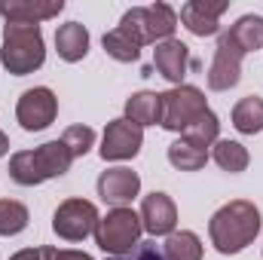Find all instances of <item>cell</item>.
Instances as JSON below:
<instances>
[{
    "label": "cell",
    "instance_id": "cell-1",
    "mask_svg": "<svg viewBox=\"0 0 263 260\" xmlns=\"http://www.w3.org/2000/svg\"><path fill=\"white\" fill-rule=\"evenodd\" d=\"M260 233V208L248 199H233L223 208H217L208 220L211 245L220 254H239L245 251Z\"/></svg>",
    "mask_w": 263,
    "mask_h": 260
},
{
    "label": "cell",
    "instance_id": "cell-2",
    "mask_svg": "<svg viewBox=\"0 0 263 260\" xmlns=\"http://www.w3.org/2000/svg\"><path fill=\"white\" fill-rule=\"evenodd\" d=\"M46 62L43 31L40 25H3V46H0V65L12 77H28L40 70Z\"/></svg>",
    "mask_w": 263,
    "mask_h": 260
},
{
    "label": "cell",
    "instance_id": "cell-3",
    "mask_svg": "<svg viewBox=\"0 0 263 260\" xmlns=\"http://www.w3.org/2000/svg\"><path fill=\"white\" fill-rule=\"evenodd\" d=\"M141 214H135L132 208H110L95 227V245L110 257L126 254L141 242Z\"/></svg>",
    "mask_w": 263,
    "mask_h": 260
},
{
    "label": "cell",
    "instance_id": "cell-4",
    "mask_svg": "<svg viewBox=\"0 0 263 260\" xmlns=\"http://www.w3.org/2000/svg\"><path fill=\"white\" fill-rule=\"evenodd\" d=\"M123 28H129L132 34L141 40V46L147 43H162L172 40L175 28H178V12L168 3H153V6H132L120 22Z\"/></svg>",
    "mask_w": 263,
    "mask_h": 260
},
{
    "label": "cell",
    "instance_id": "cell-5",
    "mask_svg": "<svg viewBox=\"0 0 263 260\" xmlns=\"http://www.w3.org/2000/svg\"><path fill=\"white\" fill-rule=\"evenodd\" d=\"M159 95H162V120H159V126L165 132H181L184 135V129L208 110L202 89L190 86V83L172 86L168 92H159Z\"/></svg>",
    "mask_w": 263,
    "mask_h": 260
},
{
    "label": "cell",
    "instance_id": "cell-6",
    "mask_svg": "<svg viewBox=\"0 0 263 260\" xmlns=\"http://www.w3.org/2000/svg\"><path fill=\"white\" fill-rule=\"evenodd\" d=\"M98 208L89 199H65L52 214V230L67 242H83L98 227Z\"/></svg>",
    "mask_w": 263,
    "mask_h": 260
},
{
    "label": "cell",
    "instance_id": "cell-7",
    "mask_svg": "<svg viewBox=\"0 0 263 260\" xmlns=\"http://www.w3.org/2000/svg\"><path fill=\"white\" fill-rule=\"evenodd\" d=\"M59 117V98L52 89L46 86H34L28 92H22L18 104H15V120L25 132H43L49 129Z\"/></svg>",
    "mask_w": 263,
    "mask_h": 260
},
{
    "label": "cell",
    "instance_id": "cell-8",
    "mask_svg": "<svg viewBox=\"0 0 263 260\" xmlns=\"http://www.w3.org/2000/svg\"><path fill=\"white\" fill-rule=\"evenodd\" d=\"M242 59H245L242 46L233 40L230 31H223L217 37V49H214V59L208 67V89H214V92L233 89L242 80Z\"/></svg>",
    "mask_w": 263,
    "mask_h": 260
},
{
    "label": "cell",
    "instance_id": "cell-9",
    "mask_svg": "<svg viewBox=\"0 0 263 260\" xmlns=\"http://www.w3.org/2000/svg\"><path fill=\"white\" fill-rule=\"evenodd\" d=\"M141 144H144V132H141V126H135V123H129V120L123 117V120H110V123H107L98 153H101L104 162L135 159V156L141 153Z\"/></svg>",
    "mask_w": 263,
    "mask_h": 260
},
{
    "label": "cell",
    "instance_id": "cell-10",
    "mask_svg": "<svg viewBox=\"0 0 263 260\" xmlns=\"http://www.w3.org/2000/svg\"><path fill=\"white\" fill-rule=\"evenodd\" d=\"M98 196L107 202V205H114V208H126L132 199L138 196L141 190V178H138V172H132L126 165H120V169H107V172H101L98 175Z\"/></svg>",
    "mask_w": 263,
    "mask_h": 260
},
{
    "label": "cell",
    "instance_id": "cell-11",
    "mask_svg": "<svg viewBox=\"0 0 263 260\" xmlns=\"http://www.w3.org/2000/svg\"><path fill=\"white\" fill-rule=\"evenodd\" d=\"M227 0H190L181 6V22L190 34L211 37L220 31V15L227 12Z\"/></svg>",
    "mask_w": 263,
    "mask_h": 260
},
{
    "label": "cell",
    "instance_id": "cell-12",
    "mask_svg": "<svg viewBox=\"0 0 263 260\" xmlns=\"http://www.w3.org/2000/svg\"><path fill=\"white\" fill-rule=\"evenodd\" d=\"M141 224L150 236H172L178 224V208L168 193H150L141 202Z\"/></svg>",
    "mask_w": 263,
    "mask_h": 260
},
{
    "label": "cell",
    "instance_id": "cell-13",
    "mask_svg": "<svg viewBox=\"0 0 263 260\" xmlns=\"http://www.w3.org/2000/svg\"><path fill=\"white\" fill-rule=\"evenodd\" d=\"M190 49H187V43H181V40H162V43H156V49H153V67L172 83V86H184V77H187V70H190Z\"/></svg>",
    "mask_w": 263,
    "mask_h": 260
},
{
    "label": "cell",
    "instance_id": "cell-14",
    "mask_svg": "<svg viewBox=\"0 0 263 260\" xmlns=\"http://www.w3.org/2000/svg\"><path fill=\"white\" fill-rule=\"evenodd\" d=\"M65 9L62 0H0V15L12 25H40L46 18H55Z\"/></svg>",
    "mask_w": 263,
    "mask_h": 260
},
{
    "label": "cell",
    "instance_id": "cell-15",
    "mask_svg": "<svg viewBox=\"0 0 263 260\" xmlns=\"http://www.w3.org/2000/svg\"><path fill=\"white\" fill-rule=\"evenodd\" d=\"M55 49H59V59L62 62H83L86 52H89V31L86 25L80 22H67L55 31Z\"/></svg>",
    "mask_w": 263,
    "mask_h": 260
},
{
    "label": "cell",
    "instance_id": "cell-16",
    "mask_svg": "<svg viewBox=\"0 0 263 260\" xmlns=\"http://www.w3.org/2000/svg\"><path fill=\"white\" fill-rule=\"evenodd\" d=\"M126 120L135 126H156L162 120V95L159 92H135L126 101Z\"/></svg>",
    "mask_w": 263,
    "mask_h": 260
},
{
    "label": "cell",
    "instance_id": "cell-17",
    "mask_svg": "<svg viewBox=\"0 0 263 260\" xmlns=\"http://www.w3.org/2000/svg\"><path fill=\"white\" fill-rule=\"evenodd\" d=\"M34 159H37V165H40V172H43L46 181L67 175V169L73 162V156H70V150L65 147V141H46V144H40L34 150Z\"/></svg>",
    "mask_w": 263,
    "mask_h": 260
},
{
    "label": "cell",
    "instance_id": "cell-18",
    "mask_svg": "<svg viewBox=\"0 0 263 260\" xmlns=\"http://www.w3.org/2000/svg\"><path fill=\"white\" fill-rule=\"evenodd\" d=\"M168 162L178 169V172H199V169H205V162H208V147H202L196 141H190V138H178L172 147H168Z\"/></svg>",
    "mask_w": 263,
    "mask_h": 260
},
{
    "label": "cell",
    "instance_id": "cell-19",
    "mask_svg": "<svg viewBox=\"0 0 263 260\" xmlns=\"http://www.w3.org/2000/svg\"><path fill=\"white\" fill-rule=\"evenodd\" d=\"M104 52L114 59V62H138L141 59V40L132 34L129 28H123V25H117L114 31H107L104 34Z\"/></svg>",
    "mask_w": 263,
    "mask_h": 260
},
{
    "label": "cell",
    "instance_id": "cell-20",
    "mask_svg": "<svg viewBox=\"0 0 263 260\" xmlns=\"http://www.w3.org/2000/svg\"><path fill=\"white\" fill-rule=\"evenodd\" d=\"M6 175H9L18 187H37V184L46 181L43 172H40V165H37V159H34V150H18V153H12Z\"/></svg>",
    "mask_w": 263,
    "mask_h": 260
},
{
    "label": "cell",
    "instance_id": "cell-21",
    "mask_svg": "<svg viewBox=\"0 0 263 260\" xmlns=\"http://www.w3.org/2000/svg\"><path fill=\"white\" fill-rule=\"evenodd\" d=\"M233 126L242 135H257L263 132V98L260 95H248L233 107Z\"/></svg>",
    "mask_w": 263,
    "mask_h": 260
},
{
    "label": "cell",
    "instance_id": "cell-22",
    "mask_svg": "<svg viewBox=\"0 0 263 260\" xmlns=\"http://www.w3.org/2000/svg\"><path fill=\"white\" fill-rule=\"evenodd\" d=\"M211 156H214V162H217L223 172H230V175H239V172H245V169H248V162H251L248 150H245L239 141H230V138H223V141H214V150H211Z\"/></svg>",
    "mask_w": 263,
    "mask_h": 260
},
{
    "label": "cell",
    "instance_id": "cell-23",
    "mask_svg": "<svg viewBox=\"0 0 263 260\" xmlns=\"http://www.w3.org/2000/svg\"><path fill=\"white\" fill-rule=\"evenodd\" d=\"M162 254H165V260H202V242L196 233L181 230V233L165 236Z\"/></svg>",
    "mask_w": 263,
    "mask_h": 260
},
{
    "label": "cell",
    "instance_id": "cell-24",
    "mask_svg": "<svg viewBox=\"0 0 263 260\" xmlns=\"http://www.w3.org/2000/svg\"><path fill=\"white\" fill-rule=\"evenodd\" d=\"M233 40L242 46V52H257L263 49V18L260 15H242L233 28H230Z\"/></svg>",
    "mask_w": 263,
    "mask_h": 260
},
{
    "label": "cell",
    "instance_id": "cell-25",
    "mask_svg": "<svg viewBox=\"0 0 263 260\" xmlns=\"http://www.w3.org/2000/svg\"><path fill=\"white\" fill-rule=\"evenodd\" d=\"M31 214L15 199H0V236H18L28 227Z\"/></svg>",
    "mask_w": 263,
    "mask_h": 260
},
{
    "label": "cell",
    "instance_id": "cell-26",
    "mask_svg": "<svg viewBox=\"0 0 263 260\" xmlns=\"http://www.w3.org/2000/svg\"><path fill=\"white\" fill-rule=\"evenodd\" d=\"M217 132H220V120H217V114L205 110L202 117H196V120L184 129V138H190V141H196V144H202V147H208V144L217 141Z\"/></svg>",
    "mask_w": 263,
    "mask_h": 260
},
{
    "label": "cell",
    "instance_id": "cell-27",
    "mask_svg": "<svg viewBox=\"0 0 263 260\" xmlns=\"http://www.w3.org/2000/svg\"><path fill=\"white\" fill-rule=\"evenodd\" d=\"M62 141H65V147L70 150V156L80 159V156H86L95 147V129L92 126H67L65 135H62Z\"/></svg>",
    "mask_w": 263,
    "mask_h": 260
},
{
    "label": "cell",
    "instance_id": "cell-28",
    "mask_svg": "<svg viewBox=\"0 0 263 260\" xmlns=\"http://www.w3.org/2000/svg\"><path fill=\"white\" fill-rule=\"evenodd\" d=\"M107 260H165V254L156 248V242H138L132 251L117 254V257H107Z\"/></svg>",
    "mask_w": 263,
    "mask_h": 260
},
{
    "label": "cell",
    "instance_id": "cell-29",
    "mask_svg": "<svg viewBox=\"0 0 263 260\" xmlns=\"http://www.w3.org/2000/svg\"><path fill=\"white\" fill-rule=\"evenodd\" d=\"M43 260H92L86 251H67V248H40Z\"/></svg>",
    "mask_w": 263,
    "mask_h": 260
},
{
    "label": "cell",
    "instance_id": "cell-30",
    "mask_svg": "<svg viewBox=\"0 0 263 260\" xmlns=\"http://www.w3.org/2000/svg\"><path fill=\"white\" fill-rule=\"evenodd\" d=\"M9 260H43V251H40V248H25V251L12 254Z\"/></svg>",
    "mask_w": 263,
    "mask_h": 260
},
{
    "label": "cell",
    "instance_id": "cell-31",
    "mask_svg": "<svg viewBox=\"0 0 263 260\" xmlns=\"http://www.w3.org/2000/svg\"><path fill=\"white\" fill-rule=\"evenodd\" d=\"M6 153H9V138L0 132V156H6Z\"/></svg>",
    "mask_w": 263,
    "mask_h": 260
}]
</instances>
